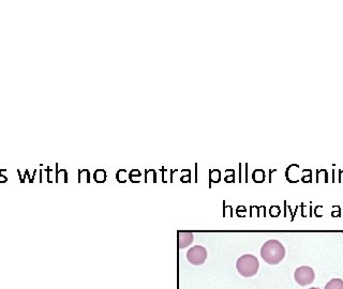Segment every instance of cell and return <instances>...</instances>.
Returning <instances> with one entry per match:
<instances>
[{"label": "cell", "instance_id": "obj_3", "mask_svg": "<svg viewBox=\"0 0 343 289\" xmlns=\"http://www.w3.org/2000/svg\"><path fill=\"white\" fill-rule=\"evenodd\" d=\"M316 274L312 268L310 267H299L294 272V279L296 281V283L301 286H307L313 283L315 281Z\"/></svg>", "mask_w": 343, "mask_h": 289}, {"label": "cell", "instance_id": "obj_5", "mask_svg": "<svg viewBox=\"0 0 343 289\" xmlns=\"http://www.w3.org/2000/svg\"><path fill=\"white\" fill-rule=\"evenodd\" d=\"M192 242H193L192 233L181 232L178 234V248L179 249H186Z\"/></svg>", "mask_w": 343, "mask_h": 289}, {"label": "cell", "instance_id": "obj_2", "mask_svg": "<svg viewBox=\"0 0 343 289\" xmlns=\"http://www.w3.org/2000/svg\"><path fill=\"white\" fill-rule=\"evenodd\" d=\"M260 268V264L258 258L251 255L246 254L237 259L236 269L240 276L245 278H252L258 273Z\"/></svg>", "mask_w": 343, "mask_h": 289}, {"label": "cell", "instance_id": "obj_8", "mask_svg": "<svg viewBox=\"0 0 343 289\" xmlns=\"http://www.w3.org/2000/svg\"><path fill=\"white\" fill-rule=\"evenodd\" d=\"M309 289H320V288H318V287H312V288H309Z\"/></svg>", "mask_w": 343, "mask_h": 289}, {"label": "cell", "instance_id": "obj_4", "mask_svg": "<svg viewBox=\"0 0 343 289\" xmlns=\"http://www.w3.org/2000/svg\"><path fill=\"white\" fill-rule=\"evenodd\" d=\"M207 251L204 247L196 246L187 252V261L193 266H201L206 262Z\"/></svg>", "mask_w": 343, "mask_h": 289}, {"label": "cell", "instance_id": "obj_7", "mask_svg": "<svg viewBox=\"0 0 343 289\" xmlns=\"http://www.w3.org/2000/svg\"><path fill=\"white\" fill-rule=\"evenodd\" d=\"M94 180H96L97 182L101 183V182H104L105 179H106V173L104 172V170H102V169H98L96 173H94Z\"/></svg>", "mask_w": 343, "mask_h": 289}, {"label": "cell", "instance_id": "obj_6", "mask_svg": "<svg viewBox=\"0 0 343 289\" xmlns=\"http://www.w3.org/2000/svg\"><path fill=\"white\" fill-rule=\"evenodd\" d=\"M325 289H343V281L340 279H333L326 284Z\"/></svg>", "mask_w": 343, "mask_h": 289}, {"label": "cell", "instance_id": "obj_1", "mask_svg": "<svg viewBox=\"0 0 343 289\" xmlns=\"http://www.w3.org/2000/svg\"><path fill=\"white\" fill-rule=\"evenodd\" d=\"M261 256L268 265H278L286 257V249L278 240H269L262 247Z\"/></svg>", "mask_w": 343, "mask_h": 289}]
</instances>
